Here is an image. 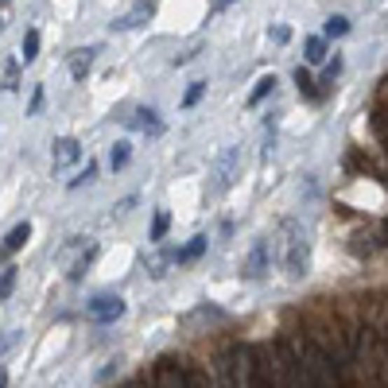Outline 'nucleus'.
<instances>
[{"label":"nucleus","instance_id":"obj_1","mask_svg":"<svg viewBox=\"0 0 388 388\" xmlns=\"http://www.w3.org/2000/svg\"><path fill=\"white\" fill-rule=\"evenodd\" d=\"M303 330H307V338H311L314 346H319L322 354H326L330 361L342 369V377H349V373H354V349H349L346 322H342V314H338V303L330 307V299H319V307H314V311H307Z\"/></svg>","mask_w":388,"mask_h":388},{"label":"nucleus","instance_id":"obj_2","mask_svg":"<svg viewBox=\"0 0 388 388\" xmlns=\"http://www.w3.org/2000/svg\"><path fill=\"white\" fill-rule=\"evenodd\" d=\"M279 342H284L291 354L303 361V369H307V377L314 380V388H346V377H342V369H338L334 361H330L326 354H322L319 346H314L311 338H307V330L303 326H287L284 334H279Z\"/></svg>","mask_w":388,"mask_h":388},{"label":"nucleus","instance_id":"obj_3","mask_svg":"<svg viewBox=\"0 0 388 388\" xmlns=\"http://www.w3.org/2000/svg\"><path fill=\"white\" fill-rule=\"evenodd\" d=\"M276 256H279V264H284V276L296 279V284L307 276V272H311V241H307L303 221H296V218H284V221H279Z\"/></svg>","mask_w":388,"mask_h":388},{"label":"nucleus","instance_id":"obj_4","mask_svg":"<svg viewBox=\"0 0 388 388\" xmlns=\"http://www.w3.org/2000/svg\"><path fill=\"white\" fill-rule=\"evenodd\" d=\"M218 388H249V373H253V346L245 342H233L218 354Z\"/></svg>","mask_w":388,"mask_h":388},{"label":"nucleus","instance_id":"obj_5","mask_svg":"<svg viewBox=\"0 0 388 388\" xmlns=\"http://www.w3.org/2000/svg\"><path fill=\"white\" fill-rule=\"evenodd\" d=\"M249 388H284V369H279V346L276 342H256L253 346Z\"/></svg>","mask_w":388,"mask_h":388},{"label":"nucleus","instance_id":"obj_6","mask_svg":"<svg viewBox=\"0 0 388 388\" xmlns=\"http://www.w3.org/2000/svg\"><path fill=\"white\" fill-rule=\"evenodd\" d=\"M93 256H97V245H93L90 237H70V245H62V253H59V264L67 268V279H82L85 276V268L93 264Z\"/></svg>","mask_w":388,"mask_h":388},{"label":"nucleus","instance_id":"obj_7","mask_svg":"<svg viewBox=\"0 0 388 388\" xmlns=\"http://www.w3.org/2000/svg\"><path fill=\"white\" fill-rule=\"evenodd\" d=\"M237 179H241V148L229 144V148H221V152H218V160H214V167H210V190L226 194Z\"/></svg>","mask_w":388,"mask_h":388},{"label":"nucleus","instance_id":"obj_8","mask_svg":"<svg viewBox=\"0 0 388 388\" xmlns=\"http://www.w3.org/2000/svg\"><path fill=\"white\" fill-rule=\"evenodd\" d=\"M152 388H190L186 384V365L175 357H160L152 369Z\"/></svg>","mask_w":388,"mask_h":388},{"label":"nucleus","instance_id":"obj_9","mask_svg":"<svg viewBox=\"0 0 388 388\" xmlns=\"http://www.w3.org/2000/svg\"><path fill=\"white\" fill-rule=\"evenodd\" d=\"M276 346H279V369H284V388H314V380L307 377L303 361H299V357L284 346V342H276Z\"/></svg>","mask_w":388,"mask_h":388},{"label":"nucleus","instance_id":"obj_10","mask_svg":"<svg viewBox=\"0 0 388 388\" xmlns=\"http://www.w3.org/2000/svg\"><path fill=\"white\" fill-rule=\"evenodd\" d=\"M272 272V253H268V241H253V249H249L245 264H241V276L245 279H264Z\"/></svg>","mask_w":388,"mask_h":388},{"label":"nucleus","instance_id":"obj_11","mask_svg":"<svg viewBox=\"0 0 388 388\" xmlns=\"http://www.w3.org/2000/svg\"><path fill=\"white\" fill-rule=\"evenodd\" d=\"M90 319L93 322H117L120 314H125V299L120 296H97V299H90Z\"/></svg>","mask_w":388,"mask_h":388},{"label":"nucleus","instance_id":"obj_12","mask_svg":"<svg viewBox=\"0 0 388 388\" xmlns=\"http://www.w3.org/2000/svg\"><path fill=\"white\" fill-rule=\"evenodd\" d=\"M152 16H155V4H152V0H136V8L128 12V16H117V20H113V32H132V27L148 24Z\"/></svg>","mask_w":388,"mask_h":388},{"label":"nucleus","instance_id":"obj_13","mask_svg":"<svg viewBox=\"0 0 388 388\" xmlns=\"http://www.w3.org/2000/svg\"><path fill=\"white\" fill-rule=\"evenodd\" d=\"M51 160H55V167H70V163L82 160V144H78L74 136H59L55 148H51Z\"/></svg>","mask_w":388,"mask_h":388},{"label":"nucleus","instance_id":"obj_14","mask_svg":"<svg viewBox=\"0 0 388 388\" xmlns=\"http://www.w3.org/2000/svg\"><path fill=\"white\" fill-rule=\"evenodd\" d=\"M93 47H78V51H70L67 55V67H70V78H74V82H85V74H90L93 70Z\"/></svg>","mask_w":388,"mask_h":388},{"label":"nucleus","instance_id":"obj_15","mask_svg":"<svg viewBox=\"0 0 388 388\" xmlns=\"http://www.w3.org/2000/svg\"><path fill=\"white\" fill-rule=\"evenodd\" d=\"M128 125L136 128V132H148V136H160L163 132V120H160V113L155 109H132V117H128Z\"/></svg>","mask_w":388,"mask_h":388},{"label":"nucleus","instance_id":"obj_16","mask_svg":"<svg viewBox=\"0 0 388 388\" xmlns=\"http://www.w3.org/2000/svg\"><path fill=\"white\" fill-rule=\"evenodd\" d=\"M27 237H32V226H27V221L12 226V229H8V237H4V245H0V261H8V256H16L20 249L27 245Z\"/></svg>","mask_w":388,"mask_h":388},{"label":"nucleus","instance_id":"obj_17","mask_svg":"<svg viewBox=\"0 0 388 388\" xmlns=\"http://www.w3.org/2000/svg\"><path fill=\"white\" fill-rule=\"evenodd\" d=\"M20 59H24V67L39 59V32H35V27H27V32H24V47H20Z\"/></svg>","mask_w":388,"mask_h":388},{"label":"nucleus","instance_id":"obj_18","mask_svg":"<svg viewBox=\"0 0 388 388\" xmlns=\"http://www.w3.org/2000/svg\"><path fill=\"white\" fill-rule=\"evenodd\" d=\"M206 245H210L206 237H190V245H186V249H179V253H175V261H179V264H186V261H198V256L206 253Z\"/></svg>","mask_w":388,"mask_h":388},{"label":"nucleus","instance_id":"obj_19","mask_svg":"<svg viewBox=\"0 0 388 388\" xmlns=\"http://www.w3.org/2000/svg\"><path fill=\"white\" fill-rule=\"evenodd\" d=\"M303 51H307V62H326V39H322V35H311V39L303 43Z\"/></svg>","mask_w":388,"mask_h":388},{"label":"nucleus","instance_id":"obj_20","mask_svg":"<svg viewBox=\"0 0 388 388\" xmlns=\"http://www.w3.org/2000/svg\"><path fill=\"white\" fill-rule=\"evenodd\" d=\"M373 132H377V140L384 144V152H388V109H384V105L373 109Z\"/></svg>","mask_w":388,"mask_h":388},{"label":"nucleus","instance_id":"obj_21","mask_svg":"<svg viewBox=\"0 0 388 388\" xmlns=\"http://www.w3.org/2000/svg\"><path fill=\"white\" fill-rule=\"evenodd\" d=\"M272 90H276V74H264L261 82H256V90L249 93V105H261V102H264V97H268Z\"/></svg>","mask_w":388,"mask_h":388},{"label":"nucleus","instance_id":"obj_22","mask_svg":"<svg viewBox=\"0 0 388 388\" xmlns=\"http://www.w3.org/2000/svg\"><path fill=\"white\" fill-rule=\"evenodd\" d=\"M322 32H326V39H342V35L349 32V20H346V16H330Z\"/></svg>","mask_w":388,"mask_h":388},{"label":"nucleus","instance_id":"obj_23","mask_svg":"<svg viewBox=\"0 0 388 388\" xmlns=\"http://www.w3.org/2000/svg\"><path fill=\"white\" fill-rule=\"evenodd\" d=\"M4 90L8 93L20 90V59H8V67H4Z\"/></svg>","mask_w":388,"mask_h":388},{"label":"nucleus","instance_id":"obj_24","mask_svg":"<svg viewBox=\"0 0 388 388\" xmlns=\"http://www.w3.org/2000/svg\"><path fill=\"white\" fill-rule=\"evenodd\" d=\"M296 85H299V93H307V97H319V90H314V78H311V70H303V67H299V70H296Z\"/></svg>","mask_w":388,"mask_h":388},{"label":"nucleus","instance_id":"obj_25","mask_svg":"<svg viewBox=\"0 0 388 388\" xmlns=\"http://www.w3.org/2000/svg\"><path fill=\"white\" fill-rule=\"evenodd\" d=\"M167 226H171V214L160 210V214H155V221H152V241H163V237H167Z\"/></svg>","mask_w":388,"mask_h":388},{"label":"nucleus","instance_id":"obj_26","mask_svg":"<svg viewBox=\"0 0 388 388\" xmlns=\"http://www.w3.org/2000/svg\"><path fill=\"white\" fill-rule=\"evenodd\" d=\"M202 93H206V82H190V90L183 93V105H186V109H194V105L202 102Z\"/></svg>","mask_w":388,"mask_h":388},{"label":"nucleus","instance_id":"obj_27","mask_svg":"<svg viewBox=\"0 0 388 388\" xmlns=\"http://www.w3.org/2000/svg\"><path fill=\"white\" fill-rule=\"evenodd\" d=\"M12 287H16V268H4L0 272V303L12 296Z\"/></svg>","mask_w":388,"mask_h":388},{"label":"nucleus","instance_id":"obj_28","mask_svg":"<svg viewBox=\"0 0 388 388\" xmlns=\"http://www.w3.org/2000/svg\"><path fill=\"white\" fill-rule=\"evenodd\" d=\"M128 155H132V148H128L125 140L113 148V171H120V167H128Z\"/></svg>","mask_w":388,"mask_h":388},{"label":"nucleus","instance_id":"obj_29","mask_svg":"<svg viewBox=\"0 0 388 388\" xmlns=\"http://www.w3.org/2000/svg\"><path fill=\"white\" fill-rule=\"evenodd\" d=\"M144 264H148V272H152V276L160 279V276H163V268H167V256H160V253H155V256H148Z\"/></svg>","mask_w":388,"mask_h":388},{"label":"nucleus","instance_id":"obj_30","mask_svg":"<svg viewBox=\"0 0 388 388\" xmlns=\"http://www.w3.org/2000/svg\"><path fill=\"white\" fill-rule=\"evenodd\" d=\"M97 179V163H85V171L78 179H70V186H82V183H93Z\"/></svg>","mask_w":388,"mask_h":388},{"label":"nucleus","instance_id":"obj_31","mask_svg":"<svg viewBox=\"0 0 388 388\" xmlns=\"http://www.w3.org/2000/svg\"><path fill=\"white\" fill-rule=\"evenodd\" d=\"M39 109H43V85H35V93H32V105H27V117H35Z\"/></svg>","mask_w":388,"mask_h":388},{"label":"nucleus","instance_id":"obj_32","mask_svg":"<svg viewBox=\"0 0 388 388\" xmlns=\"http://www.w3.org/2000/svg\"><path fill=\"white\" fill-rule=\"evenodd\" d=\"M16 330H8V334H0V354H4V349H12V346H16Z\"/></svg>","mask_w":388,"mask_h":388},{"label":"nucleus","instance_id":"obj_33","mask_svg":"<svg viewBox=\"0 0 388 388\" xmlns=\"http://www.w3.org/2000/svg\"><path fill=\"white\" fill-rule=\"evenodd\" d=\"M272 39H276V43H287V39H291V32H287L284 24H276V27H272Z\"/></svg>","mask_w":388,"mask_h":388},{"label":"nucleus","instance_id":"obj_34","mask_svg":"<svg viewBox=\"0 0 388 388\" xmlns=\"http://www.w3.org/2000/svg\"><path fill=\"white\" fill-rule=\"evenodd\" d=\"M0 388H8V369L0 365Z\"/></svg>","mask_w":388,"mask_h":388},{"label":"nucleus","instance_id":"obj_35","mask_svg":"<svg viewBox=\"0 0 388 388\" xmlns=\"http://www.w3.org/2000/svg\"><path fill=\"white\" fill-rule=\"evenodd\" d=\"M226 4H233V0H214V12H218V8H226Z\"/></svg>","mask_w":388,"mask_h":388},{"label":"nucleus","instance_id":"obj_36","mask_svg":"<svg viewBox=\"0 0 388 388\" xmlns=\"http://www.w3.org/2000/svg\"><path fill=\"white\" fill-rule=\"evenodd\" d=\"M384 241H388V221H384Z\"/></svg>","mask_w":388,"mask_h":388},{"label":"nucleus","instance_id":"obj_37","mask_svg":"<svg viewBox=\"0 0 388 388\" xmlns=\"http://www.w3.org/2000/svg\"><path fill=\"white\" fill-rule=\"evenodd\" d=\"M128 388H136V384H128Z\"/></svg>","mask_w":388,"mask_h":388},{"label":"nucleus","instance_id":"obj_38","mask_svg":"<svg viewBox=\"0 0 388 388\" xmlns=\"http://www.w3.org/2000/svg\"><path fill=\"white\" fill-rule=\"evenodd\" d=\"M0 27H4V24H0Z\"/></svg>","mask_w":388,"mask_h":388}]
</instances>
